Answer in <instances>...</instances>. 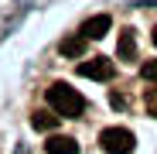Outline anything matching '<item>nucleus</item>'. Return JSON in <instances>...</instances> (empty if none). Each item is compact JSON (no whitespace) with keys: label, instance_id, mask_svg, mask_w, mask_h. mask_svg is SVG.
Instances as JSON below:
<instances>
[{"label":"nucleus","instance_id":"0eeeda50","mask_svg":"<svg viewBox=\"0 0 157 154\" xmlns=\"http://www.w3.org/2000/svg\"><path fill=\"white\" fill-rule=\"evenodd\" d=\"M116 51H120L123 62H133V58H137V34L130 31V28L120 31V45H116Z\"/></svg>","mask_w":157,"mask_h":154},{"label":"nucleus","instance_id":"f03ea898","mask_svg":"<svg viewBox=\"0 0 157 154\" xmlns=\"http://www.w3.org/2000/svg\"><path fill=\"white\" fill-rule=\"evenodd\" d=\"M99 147L106 154H133L137 147V137L126 130V127H106V130L99 134Z\"/></svg>","mask_w":157,"mask_h":154},{"label":"nucleus","instance_id":"39448f33","mask_svg":"<svg viewBox=\"0 0 157 154\" xmlns=\"http://www.w3.org/2000/svg\"><path fill=\"white\" fill-rule=\"evenodd\" d=\"M86 34H68V38H62L58 41V51H62V55L65 58H82L86 55Z\"/></svg>","mask_w":157,"mask_h":154},{"label":"nucleus","instance_id":"9d476101","mask_svg":"<svg viewBox=\"0 0 157 154\" xmlns=\"http://www.w3.org/2000/svg\"><path fill=\"white\" fill-rule=\"evenodd\" d=\"M140 75L147 82H157V62H144V69H140Z\"/></svg>","mask_w":157,"mask_h":154},{"label":"nucleus","instance_id":"6e6552de","mask_svg":"<svg viewBox=\"0 0 157 154\" xmlns=\"http://www.w3.org/2000/svg\"><path fill=\"white\" fill-rule=\"evenodd\" d=\"M31 123H34V130H55V127H58V116H51L48 110H38V113L31 116Z\"/></svg>","mask_w":157,"mask_h":154},{"label":"nucleus","instance_id":"423d86ee","mask_svg":"<svg viewBox=\"0 0 157 154\" xmlns=\"http://www.w3.org/2000/svg\"><path fill=\"white\" fill-rule=\"evenodd\" d=\"M44 151L48 154H78V144L72 137H65V134H51L48 144H44Z\"/></svg>","mask_w":157,"mask_h":154},{"label":"nucleus","instance_id":"1a4fd4ad","mask_svg":"<svg viewBox=\"0 0 157 154\" xmlns=\"http://www.w3.org/2000/svg\"><path fill=\"white\" fill-rule=\"evenodd\" d=\"M144 106H147V113H150V116H157V89H147Z\"/></svg>","mask_w":157,"mask_h":154},{"label":"nucleus","instance_id":"7ed1b4c3","mask_svg":"<svg viewBox=\"0 0 157 154\" xmlns=\"http://www.w3.org/2000/svg\"><path fill=\"white\" fill-rule=\"evenodd\" d=\"M78 75H86V79H96V82H106V79H113V62H109V58L82 62V65H78Z\"/></svg>","mask_w":157,"mask_h":154},{"label":"nucleus","instance_id":"f257e3e1","mask_svg":"<svg viewBox=\"0 0 157 154\" xmlns=\"http://www.w3.org/2000/svg\"><path fill=\"white\" fill-rule=\"evenodd\" d=\"M48 106L58 116H78L86 110V99L78 96V89H72L68 82H51L48 86Z\"/></svg>","mask_w":157,"mask_h":154},{"label":"nucleus","instance_id":"20e7f679","mask_svg":"<svg viewBox=\"0 0 157 154\" xmlns=\"http://www.w3.org/2000/svg\"><path fill=\"white\" fill-rule=\"evenodd\" d=\"M113 28V21H109V14H96V17H89L86 24H82V31L78 34H86V38H106V31Z\"/></svg>","mask_w":157,"mask_h":154},{"label":"nucleus","instance_id":"9b49d317","mask_svg":"<svg viewBox=\"0 0 157 154\" xmlns=\"http://www.w3.org/2000/svg\"><path fill=\"white\" fill-rule=\"evenodd\" d=\"M154 45H157V28H154Z\"/></svg>","mask_w":157,"mask_h":154}]
</instances>
